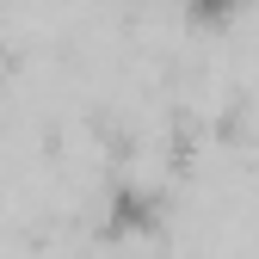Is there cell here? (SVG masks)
Here are the masks:
<instances>
[{
    "instance_id": "cell-1",
    "label": "cell",
    "mask_w": 259,
    "mask_h": 259,
    "mask_svg": "<svg viewBox=\"0 0 259 259\" xmlns=\"http://www.w3.org/2000/svg\"><path fill=\"white\" fill-rule=\"evenodd\" d=\"M105 235L111 241H148V235H160L167 229V198H160L154 185H117L111 198H105Z\"/></svg>"
},
{
    "instance_id": "cell-2",
    "label": "cell",
    "mask_w": 259,
    "mask_h": 259,
    "mask_svg": "<svg viewBox=\"0 0 259 259\" xmlns=\"http://www.w3.org/2000/svg\"><path fill=\"white\" fill-rule=\"evenodd\" d=\"M179 7H185L191 19H198V25H222V19H235V13L247 7V0H179Z\"/></svg>"
}]
</instances>
